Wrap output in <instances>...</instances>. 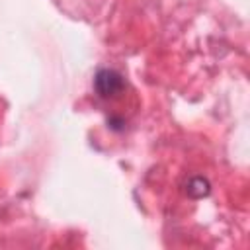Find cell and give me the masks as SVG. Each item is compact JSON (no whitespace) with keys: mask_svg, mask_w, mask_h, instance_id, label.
Instances as JSON below:
<instances>
[{"mask_svg":"<svg viewBox=\"0 0 250 250\" xmlns=\"http://www.w3.org/2000/svg\"><path fill=\"white\" fill-rule=\"evenodd\" d=\"M123 88H125V80L113 68H100L94 74V90L104 100H109V98L119 96L123 92Z\"/></svg>","mask_w":250,"mask_h":250,"instance_id":"cell-1","label":"cell"},{"mask_svg":"<svg viewBox=\"0 0 250 250\" xmlns=\"http://www.w3.org/2000/svg\"><path fill=\"white\" fill-rule=\"evenodd\" d=\"M186 191H188V195H189V197L201 199V197L209 195V191H211V186H209V182H207L205 178H201V176H195V178H191V180L188 182V188H186Z\"/></svg>","mask_w":250,"mask_h":250,"instance_id":"cell-2","label":"cell"}]
</instances>
